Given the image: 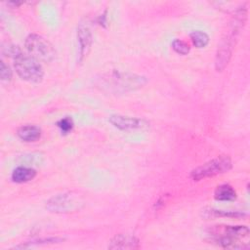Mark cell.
Returning a JSON list of instances; mask_svg holds the SVG:
<instances>
[{
	"label": "cell",
	"mask_w": 250,
	"mask_h": 250,
	"mask_svg": "<svg viewBox=\"0 0 250 250\" xmlns=\"http://www.w3.org/2000/svg\"><path fill=\"white\" fill-rule=\"evenodd\" d=\"M8 55L13 57L16 72L21 79L32 83L42 81L44 71L36 59L24 54L18 46L8 47Z\"/></svg>",
	"instance_id": "cell-4"
},
{
	"label": "cell",
	"mask_w": 250,
	"mask_h": 250,
	"mask_svg": "<svg viewBox=\"0 0 250 250\" xmlns=\"http://www.w3.org/2000/svg\"><path fill=\"white\" fill-rule=\"evenodd\" d=\"M214 198L219 201H232L236 198V192L231 186L224 184L217 187L214 192Z\"/></svg>",
	"instance_id": "cell-14"
},
{
	"label": "cell",
	"mask_w": 250,
	"mask_h": 250,
	"mask_svg": "<svg viewBox=\"0 0 250 250\" xmlns=\"http://www.w3.org/2000/svg\"><path fill=\"white\" fill-rule=\"evenodd\" d=\"M64 239L61 237H48V238H40L32 241H28L25 243H21L18 246H15L17 249H22V248H30L33 246H39V245H47V244H53V243H59L62 242Z\"/></svg>",
	"instance_id": "cell-15"
},
{
	"label": "cell",
	"mask_w": 250,
	"mask_h": 250,
	"mask_svg": "<svg viewBox=\"0 0 250 250\" xmlns=\"http://www.w3.org/2000/svg\"><path fill=\"white\" fill-rule=\"evenodd\" d=\"M83 204L80 196L73 192L57 194L46 202V208L55 213H67L78 210Z\"/></svg>",
	"instance_id": "cell-7"
},
{
	"label": "cell",
	"mask_w": 250,
	"mask_h": 250,
	"mask_svg": "<svg viewBox=\"0 0 250 250\" xmlns=\"http://www.w3.org/2000/svg\"><path fill=\"white\" fill-rule=\"evenodd\" d=\"M247 18V9L246 7L238 8L232 19L229 22V28L226 31L224 37L222 38L218 50L216 53V60H215V67L217 71H222L227 64L229 63L234 46L238 40V35L243 28Z\"/></svg>",
	"instance_id": "cell-1"
},
{
	"label": "cell",
	"mask_w": 250,
	"mask_h": 250,
	"mask_svg": "<svg viewBox=\"0 0 250 250\" xmlns=\"http://www.w3.org/2000/svg\"><path fill=\"white\" fill-rule=\"evenodd\" d=\"M171 46H172L173 50L180 55H187V54H188V52L190 50L189 45L181 39H175L172 42Z\"/></svg>",
	"instance_id": "cell-18"
},
{
	"label": "cell",
	"mask_w": 250,
	"mask_h": 250,
	"mask_svg": "<svg viewBox=\"0 0 250 250\" xmlns=\"http://www.w3.org/2000/svg\"><path fill=\"white\" fill-rule=\"evenodd\" d=\"M231 167V160L229 156H219L193 169L190 172V178L193 181H200L226 173L229 171Z\"/></svg>",
	"instance_id": "cell-6"
},
{
	"label": "cell",
	"mask_w": 250,
	"mask_h": 250,
	"mask_svg": "<svg viewBox=\"0 0 250 250\" xmlns=\"http://www.w3.org/2000/svg\"><path fill=\"white\" fill-rule=\"evenodd\" d=\"M24 44L27 53L38 62H50L56 57V50L53 45L41 35L29 34Z\"/></svg>",
	"instance_id": "cell-5"
},
{
	"label": "cell",
	"mask_w": 250,
	"mask_h": 250,
	"mask_svg": "<svg viewBox=\"0 0 250 250\" xmlns=\"http://www.w3.org/2000/svg\"><path fill=\"white\" fill-rule=\"evenodd\" d=\"M189 37H190L192 44L196 48H199V49L205 47L209 43V36L207 35V33L201 31V30L192 31L189 34Z\"/></svg>",
	"instance_id": "cell-16"
},
{
	"label": "cell",
	"mask_w": 250,
	"mask_h": 250,
	"mask_svg": "<svg viewBox=\"0 0 250 250\" xmlns=\"http://www.w3.org/2000/svg\"><path fill=\"white\" fill-rule=\"evenodd\" d=\"M12 70L9 65H7L3 61L0 62V77L1 80L4 82H9L12 79Z\"/></svg>",
	"instance_id": "cell-19"
},
{
	"label": "cell",
	"mask_w": 250,
	"mask_h": 250,
	"mask_svg": "<svg viewBox=\"0 0 250 250\" xmlns=\"http://www.w3.org/2000/svg\"><path fill=\"white\" fill-rule=\"evenodd\" d=\"M17 135L23 142H35L41 137V129L36 125H24L18 129Z\"/></svg>",
	"instance_id": "cell-12"
},
{
	"label": "cell",
	"mask_w": 250,
	"mask_h": 250,
	"mask_svg": "<svg viewBox=\"0 0 250 250\" xmlns=\"http://www.w3.org/2000/svg\"><path fill=\"white\" fill-rule=\"evenodd\" d=\"M139 239L129 234H117L115 235L108 244L109 249H135L139 248Z\"/></svg>",
	"instance_id": "cell-10"
},
{
	"label": "cell",
	"mask_w": 250,
	"mask_h": 250,
	"mask_svg": "<svg viewBox=\"0 0 250 250\" xmlns=\"http://www.w3.org/2000/svg\"><path fill=\"white\" fill-rule=\"evenodd\" d=\"M201 216L206 219L211 218H244L247 217L246 213L240 211H229V210H220L214 208H205L201 211Z\"/></svg>",
	"instance_id": "cell-11"
},
{
	"label": "cell",
	"mask_w": 250,
	"mask_h": 250,
	"mask_svg": "<svg viewBox=\"0 0 250 250\" xmlns=\"http://www.w3.org/2000/svg\"><path fill=\"white\" fill-rule=\"evenodd\" d=\"M108 121L117 129L123 130V131H132V130H138V129H145L149 126V123L141 118L132 117V116H126L121 114H113L110 115L108 118Z\"/></svg>",
	"instance_id": "cell-8"
},
{
	"label": "cell",
	"mask_w": 250,
	"mask_h": 250,
	"mask_svg": "<svg viewBox=\"0 0 250 250\" xmlns=\"http://www.w3.org/2000/svg\"><path fill=\"white\" fill-rule=\"evenodd\" d=\"M36 176V171L31 167L26 166H19L12 173V181L18 184L26 183L34 179Z\"/></svg>",
	"instance_id": "cell-13"
},
{
	"label": "cell",
	"mask_w": 250,
	"mask_h": 250,
	"mask_svg": "<svg viewBox=\"0 0 250 250\" xmlns=\"http://www.w3.org/2000/svg\"><path fill=\"white\" fill-rule=\"evenodd\" d=\"M210 240L226 249H248L249 245L243 239L249 237V229L246 226L218 225L208 229Z\"/></svg>",
	"instance_id": "cell-3"
},
{
	"label": "cell",
	"mask_w": 250,
	"mask_h": 250,
	"mask_svg": "<svg viewBox=\"0 0 250 250\" xmlns=\"http://www.w3.org/2000/svg\"><path fill=\"white\" fill-rule=\"evenodd\" d=\"M57 126L61 130L62 134H68L69 132L72 131L74 123H73V120L71 117L65 116L57 122Z\"/></svg>",
	"instance_id": "cell-17"
},
{
	"label": "cell",
	"mask_w": 250,
	"mask_h": 250,
	"mask_svg": "<svg viewBox=\"0 0 250 250\" xmlns=\"http://www.w3.org/2000/svg\"><path fill=\"white\" fill-rule=\"evenodd\" d=\"M77 38L79 44V61L82 62L85 57H87L93 42L90 28L87 25L80 23L77 28Z\"/></svg>",
	"instance_id": "cell-9"
},
{
	"label": "cell",
	"mask_w": 250,
	"mask_h": 250,
	"mask_svg": "<svg viewBox=\"0 0 250 250\" xmlns=\"http://www.w3.org/2000/svg\"><path fill=\"white\" fill-rule=\"evenodd\" d=\"M147 82L146 76L112 70L103 74L98 78V87L105 92L112 94H123L131 91L138 90L144 87Z\"/></svg>",
	"instance_id": "cell-2"
}]
</instances>
